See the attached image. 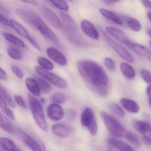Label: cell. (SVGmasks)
<instances>
[{"label":"cell","mask_w":151,"mask_h":151,"mask_svg":"<svg viewBox=\"0 0 151 151\" xmlns=\"http://www.w3.org/2000/svg\"><path fill=\"white\" fill-rule=\"evenodd\" d=\"M147 16L148 17V19L151 22V12H148L147 13Z\"/></svg>","instance_id":"obj_49"},{"label":"cell","mask_w":151,"mask_h":151,"mask_svg":"<svg viewBox=\"0 0 151 151\" xmlns=\"http://www.w3.org/2000/svg\"><path fill=\"white\" fill-rule=\"evenodd\" d=\"M50 2L54 6L63 11H68L69 6L66 1H51Z\"/></svg>","instance_id":"obj_34"},{"label":"cell","mask_w":151,"mask_h":151,"mask_svg":"<svg viewBox=\"0 0 151 151\" xmlns=\"http://www.w3.org/2000/svg\"><path fill=\"white\" fill-rule=\"evenodd\" d=\"M141 77L145 82L148 83H151V73L148 70H141L140 72Z\"/></svg>","instance_id":"obj_38"},{"label":"cell","mask_w":151,"mask_h":151,"mask_svg":"<svg viewBox=\"0 0 151 151\" xmlns=\"http://www.w3.org/2000/svg\"><path fill=\"white\" fill-rule=\"evenodd\" d=\"M106 30L108 34L111 35L115 39L127 46L128 47H129L132 44V42L130 40L129 37L121 30L110 26L106 27Z\"/></svg>","instance_id":"obj_11"},{"label":"cell","mask_w":151,"mask_h":151,"mask_svg":"<svg viewBox=\"0 0 151 151\" xmlns=\"http://www.w3.org/2000/svg\"><path fill=\"white\" fill-rule=\"evenodd\" d=\"M16 13L18 16L32 27L34 26L37 18L39 17L34 10L26 8L17 9Z\"/></svg>","instance_id":"obj_12"},{"label":"cell","mask_w":151,"mask_h":151,"mask_svg":"<svg viewBox=\"0 0 151 151\" xmlns=\"http://www.w3.org/2000/svg\"><path fill=\"white\" fill-rule=\"evenodd\" d=\"M18 135L24 144L32 151H43L40 145L25 132L19 131Z\"/></svg>","instance_id":"obj_14"},{"label":"cell","mask_w":151,"mask_h":151,"mask_svg":"<svg viewBox=\"0 0 151 151\" xmlns=\"http://www.w3.org/2000/svg\"><path fill=\"white\" fill-rule=\"evenodd\" d=\"M107 141L109 145L114 147L120 151H137L129 145L114 138H109Z\"/></svg>","instance_id":"obj_17"},{"label":"cell","mask_w":151,"mask_h":151,"mask_svg":"<svg viewBox=\"0 0 151 151\" xmlns=\"http://www.w3.org/2000/svg\"><path fill=\"white\" fill-rule=\"evenodd\" d=\"M25 84L28 90L32 95L36 97L40 96L41 91L36 79L32 78H28L25 80Z\"/></svg>","instance_id":"obj_20"},{"label":"cell","mask_w":151,"mask_h":151,"mask_svg":"<svg viewBox=\"0 0 151 151\" xmlns=\"http://www.w3.org/2000/svg\"><path fill=\"white\" fill-rule=\"evenodd\" d=\"M100 114L111 135L114 137L126 138L129 132L124 128L117 119L104 111H101Z\"/></svg>","instance_id":"obj_2"},{"label":"cell","mask_w":151,"mask_h":151,"mask_svg":"<svg viewBox=\"0 0 151 151\" xmlns=\"http://www.w3.org/2000/svg\"><path fill=\"white\" fill-rule=\"evenodd\" d=\"M120 102L122 106L130 113H137L139 111L138 104L134 101L123 98L121 99Z\"/></svg>","instance_id":"obj_21"},{"label":"cell","mask_w":151,"mask_h":151,"mask_svg":"<svg viewBox=\"0 0 151 151\" xmlns=\"http://www.w3.org/2000/svg\"><path fill=\"white\" fill-rule=\"evenodd\" d=\"M35 69L38 75L52 83L56 87L61 89H65L68 86L67 81L58 75L39 66H36Z\"/></svg>","instance_id":"obj_5"},{"label":"cell","mask_w":151,"mask_h":151,"mask_svg":"<svg viewBox=\"0 0 151 151\" xmlns=\"http://www.w3.org/2000/svg\"><path fill=\"white\" fill-rule=\"evenodd\" d=\"M149 104H150V106H151V97L149 99Z\"/></svg>","instance_id":"obj_52"},{"label":"cell","mask_w":151,"mask_h":151,"mask_svg":"<svg viewBox=\"0 0 151 151\" xmlns=\"http://www.w3.org/2000/svg\"><path fill=\"white\" fill-rule=\"evenodd\" d=\"M99 12L103 16L113 22L120 25L123 24V22L121 17L112 11L105 9H100Z\"/></svg>","instance_id":"obj_22"},{"label":"cell","mask_w":151,"mask_h":151,"mask_svg":"<svg viewBox=\"0 0 151 151\" xmlns=\"http://www.w3.org/2000/svg\"><path fill=\"white\" fill-rule=\"evenodd\" d=\"M126 24L128 27L133 31L138 32L142 28L141 24L139 21L133 17H124Z\"/></svg>","instance_id":"obj_27"},{"label":"cell","mask_w":151,"mask_h":151,"mask_svg":"<svg viewBox=\"0 0 151 151\" xmlns=\"http://www.w3.org/2000/svg\"><path fill=\"white\" fill-rule=\"evenodd\" d=\"M76 112L73 109H69L67 110V117L69 120H72L76 117Z\"/></svg>","instance_id":"obj_42"},{"label":"cell","mask_w":151,"mask_h":151,"mask_svg":"<svg viewBox=\"0 0 151 151\" xmlns=\"http://www.w3.org/2000/svg\"><path fill=\"white\" fill-rule=\"evenodd\" d=\"M52 100L55 103H63L65 101V97L64 94L60 93H54L52 97Z\"/></svg>","instance_id":"obj_36"},{"label":"cell","mask_w":151,"mask_h":151,"mask_svg":"<svg viewBox=\"0 0 151 151\" xmlns=\"http://www.w3.org/2000/svg\"><path fill=\"white\" fill-rule=\"evenodd\" d=\"M104 64L109 70L113 71L116 69V63L114 60L109 57H106L104 59Z\"/></svg>","instance_id":"obj_35"},{"label":"cell","mask_w":151,"mask_h":151,"mask_svg":"<svg viewBox=\"0 0 151 151\" xmlns=\"http://www.w3.org/2000/svg\"><path fill=\"white\" fill-rule=\"evenodd\" d=\"M146 93L149 99L151 97V83L149 84L146 88Z\"/></svg>","instance_id":"obj_45"},{"label":"cell","mask_w":151,"mask_h":151,"mask_svg":"<svg viewBox=\"0 0 151 151\" xmlns=\"http://www.w3.org/2000/svg\"><path fill=\"white\" fill-rule=\"evenodd\" d=\"M36 80L38 83L40 91L43 93L47 94L50 92L52 90V87L50 84L47 82L44 78L37 76H35Z\"/></svg>","instance_id":"obj_29"},{"label":"cell","mask_w":151,"mask_h":151,"mask_svg":"<svg viewBox=\"0 0 151 151\" xmlns=\"http://www.w3.org/2000/svg\"><path fill=\"white\" fill-rule=\"evenodd\" d=\"M4 37L10 43L14 44V45L20 47H25V45L22 40L14 36L10 33L8 32H3L2 33Z\"/></svg>","instance_id":"obj_28"},{"label":"cell","mask_w":151,"mask_h":151,"mask_svg":"<svg viewBox=\"0 0 151 151\" xmlns=\"http://www.w3.org/2000/svg\"><path fill=\"white\" fill-rule=\"evenodd\" d=\"M81 28L87 37L94 40H98L99 37V32L94 25L90 21L83 20L81 22Z\"/></svg>","instance_id":"obj_13"},{"label":"cell","mask_w":151,"mask_h":151,"mask_svg":"<svg viewBox=\"0 0 151 151\" xmlns=\"http://www.w3.org/2000/svg\"><path fill=\"white\" fill-rule=\"evenodd\" d=\"M11 27L20 36L27 40L36 49L41 50L40 46L37 42L31 36L29 32L21 24L17 21L11 20Z\"/></svg>","instance_id":"obj_9"},{"label":"cell","mask_w":151,"mask_h":151,"mask_svg":"<svg viewBox=\"0 0 151 151\" xmlns=\"http://www.w3.org/2000/svg\"><path fill=\"white\" fill-rule=\"evenodd\" d=\"M0 18H1V22L3 25L7 26V27H11V20L8 19L6 17L3 15L2 14H1Z\"/></svg>","instance_id":"obj_41"},{"label":"cell","mask_w":151,"mask_h":151,"mask_svg":"<svg viewBox=\"0 0 151 151\" xmlns=\"http://www.w3.org/2000/svg\"><path fill=\"white\" fill-rule=\"evenodd\" d=\"M129 48L133 50L139 56L146 59H151V52L149 49L140 44L133 43L131 45Z\"/></svg>","instance_id":"obj_19"},{"label":"cell","mask_w":151,"mask_h":151,"mask_svg":"<svg viewBox=\"0 0 151 151\" xmlns=\"http://www.w3.org/2000/svg\"><path fill=\"white\" fill-rule=\"evenodd\" d=\"M40 10L42 15L50 24L57 29L63 28L62 22L51 9L42 5L40 6Z\"/></svg>","instance_id":"obj_10"},{"label":"cell","mask_w":151,"mask_h":151,"mask_svg":"<svg viewBox=\"0 0 151 151\" xmlns=\"http://www.w3.org/2000/svg\"><path fill=\"white\" fill-rule=\"evenodd\" d=\"M8 54L12 59L15 60H21L23 59V54L21 50L14 47L11 46L7 49Z\"/></svg>","instance_id":"obj_31"},{"label":"cell","mask_w":151,"mask_h":151,"mask_svg":"<svg viewBox=\"0 0 151 151\" xmlns=\"http://www.w3.org/2000/svg\"><path fill=\"white\" fill-rule=\"evenodd\" d=\"M103 2L104 3H106V4L107 5H109V6H112V5H114L116 2H119L118 1H104Z\"/></svg>","instance_id":"obj_46"},{"label":"cell","mask_w":151,"mask_h":151,"mask_svg":"<svg viewBox=\"0 0 151 151\" xmlns=\"http://www.w3.org/2000/svg\"><path fill=\"white\" fill-rule=\"evenodd\" d=\"M120 69L124 76L129 79H132L135 77L136 73L133 68L126 63H122L120 65Z\"/></svg>","instance_id":"obj_24"},{"label":"cell","mask_w":151,"mask_h":151,"mask_svg":"<svg viewBox=\"0 0 151 151\" xmlns=\"http://www.w3.org/2000/svg\"><path fill=\"white\" fill-rule=\"evenodd\" d=\"M47 55L56 63L60 66L67 65V60L66 57L60 52L52 47H49L46 50Z\"/></svg>","instance_id":"obj_15"},{"label":"cell","mask_w":151,"mask_h":151,"mask_svg":"<svg viewBox=\"0 0 151 151\" xmlns=\"http://www.w3.org/2000/svg\"><path fill=\"white\" fill-rule=\"evenodd\" d=\"M33 27L36 28L48 41L55 43L58 42V38L56 35L40 17L36 20Z\"/></svg>","instance_id":"obj_7"},{"label":"cell","mask_w":151,"mask_h":151,"mask_svg":"<svg viewBox=\"0 0 151 151\" xmlns=\"http://www.w3.org/2000/svg\"><path fill=\"white\" fill-rule=\"evenodd\" d=\"M1 151H6V150H4V149H3V148H1Z\"/></svg>","instance_id":"obj_53"},{"label":"cell","mask_w":151,"mask_h":151,"mask_svg":"<svg viewBox=\"0 0 151 151\" xmlns=\"http://www.w3.org/2000/svg\"><path fill=\"white\" fill-rule=\"evenodd\" d=\"M15 100L17 104L21 107L23 108H27V105L24 99L21 96L16 95L15 96Z\"/></svg>","instance_id":"obj_40"},{"label":"cell","mask_w":151,"mask_h":151,"mask_svg":"<svg viewBox=\"0 0 151 151\" xmlns=\"http://www.w3.org/2000/svg\"><path fill=\"white\" fill-rule=\"evenodd\" d=\"M147 33L149 36L151 37V28H149L147 30Z\"/></svg>","instance_id":"obj_50"},{"label":"cell","mask_w":151,"mask_h":151,"mask_svg":"<svg viewBox=\"0 0 151 151\" xmlns=\"http://www.w3.org/2000/svg\"><path fill=\"white\" fill-rule=\"evenodd\" d=\"M101 32L106 42L118 54V55L128 62L130 63H133L134 59L132 55L124 47L113 40L103 31H101Z\"/></svg>","instance_id":"obj_6"},{"label":"cell","mask_w":151,"mask_h":151,"mask_svg":"<svg viewBox=\"0 0 151 151\" xmlns=\"http://www.w3.org/2000/svg\"><path fill=\"white\" fill-rule=\"evenodd\" d=\"M145 119L146 120V122H148L151 126V118L148 116L146 115V116Z\"/></svg>","instance_id":"obj_48"},{"label":"cell","mask_w":151,"mask_h":151,"mask_svg":"<svg viewBox=\"0 0 151 151\" xmlns=\"http://www.w3.org/2000/svg\"><path fill=\"white\" fill-rule=\"evenodd\" d=\"M48 117L54 121H59L63 117L64 112L61 106L56 104H52L47 109Z\"/></svg>","instance_id":"obj_16"},{"label":"cell","mask_w":151,"mask_h":151,"mask_svg":"<svg viewBox=\"0 0 151 151\" xmlns=\"http://www.w3.org/2000/svg\"><path fill=\"white\" fill-rule=\"evenodd\" d=\"M11 69L17 77L19 78H23L24 76L23 71L18 66L15 65H12L11 66Z\"/></svg>","instance_id":"obj_37"},{"label":"cell","mask_w":151,"mask_h":151,"mask_svg":"<svg viewBox=\"0 0 151 151\" xmlns=\"http://www.w3.org/2000/svg\"><path fill=\"white\" fill-rule=\"evenodd\" d=\"M109 109L110 111L115 115L120 117L123 118L125 116V114L122 108L115 103H112L109 105Z\"/></svg>","instance_id":"obj_33"},{"label":"cell","mask_w":151,"mask_h":151,"mask_svg":"<svg viewBox=\"0 0 151 151\" xmlns=\"http://www.w3.org/2000/svg\"><path fill=\"white\" fill-rule=\"evenodd\" d=\"M80 76L94 91L102 96L107 94L109 78L103 69L97 63L82 60L77 63Z\"/></svg>","instance_id":"obj_1"},{"label":"cell","mask_w":151,"mask_h":151,"mask_svg":"<svg viewBox=\"0 0 151 151\" xmlns=\"http://www.w3.org/2000/svg\"><path fill=\"white\" fill-rule=\"evenodd\" d=\"M81 123L92 136L97 135L98 125L93 112L91 109L86 108L83 111L81 116Z\"/></svg>","instance_id":"obj_4"},{"label":"cell","mask_w":151,"mask_h":151,"mask_svg":"<svg viewBox=\"0 0 151 151\" xmlns=\"http://www.w3.org/2000/svg\"><path fill=\"white\" fill-rule=\"evenodd\" d=\"M126 139L128 140H129L130 142H131L133 145L137 146H139V145H140L139 140L131 132H129Z\"/></svg>","instance_id":"obj_39"},{"label":"cell","mask_w":151,"mask_h":151,"mask_svg":"<svg viewBox=\"0 0 151 151\" xmlns=\"http://www.w3.org/2000/svg\"><path fill=\"white\" fill-rule=\"evenodd\" d=\"M7 78V76L6 73L4 70L1 68V70H0V78L1 80H6Z\"/></svg>","instance_id":"obj_43"},{"label":"cell","mask_w":151,"mask_h":151,"mask_svg":"<svg viewBox=\"0 0 151 151\" xmlns=\"http://www.w3.org/2000/svg\"><path fill=\"white\" fill-rule=\"evenodd\" d=\"M134 129L142 136L145 142L151 145V126L147 122L135 121L133 123Z\"/></svg>","instance_id":"obj_8"},{"label":"cell","mask_w":151,"mask_h":151,"mask_svg":"<svg viewBox=\"0 0 151 151\" xmlns=\"http://www.w3.org/2000/svg\"><path fill=\"white\" fill-rule=\"evenodd\" d=\"M0 97H1L4 99L6 103L9 106L12 108L16 107L15 103L11 95L6 89L1 84L0 85Z\"/></svg>","instance_id":"obj_26"},{"label":"cell","mask_w":151,"mask_h":151,"mask_svg":"<svg viewBox=\"0 0 151 151\" xmlns=\"http://www.w3.org/2000/svg\"><path fill=\"white\" fill-rule=\"evenodd\" d=\"M108 151H114V150H113V149L110 148V147H109L108 149Z\"/></svg>","instance_id":"obj_51"},{"label":"cell","mask_w":151,"mask_h":151,"mask_svg":"<svg viewBox=\"0 0 151 151\" xmlns=\"http://www.w3.org/2000/svg\"><path fill=\"white\" fill-rule=\"evenodd\" d=\"M0 126L1 129L9 133H12L14 132L13 124L1 113L0 115Z\"/></svg>","instance_id":"obj_25"},{"label":"cell","mask_w":151,"mask_h":151,"mask_svg":"<svg viewBox=\"0 0 151 151\" xmlns=\"http://www.w3.org/2000/svg\"><path fill=\"white\" fill-rule=\"evenodd\" d=\"M37 62L41 67L45 69L52 70L54 68L53 63L45 57H39L37 59Z\"/></svg>","instance_id":"obj_32"},{"label":"cell","mask_w":151,"mask_h":151,"mask_svg":"<svg viewBox=\"0 0 151 151\" xmlns=\"http://www.w3.org/2000/svg\"><path fill=\"white\" fill-rule=\"evenodd\" d=\"M150 46H151V41H150Z\"/></svg>","instance_id":"obj_54"},{"label":"cell","mask_w":151,"mask_h":151,"mask_svg":"<svg viewBox=\"0 0 151 151\" xmlns=\"http://www.w3.org/2000/svg\"><path fill=\"white\" fill-rule=\"evenodd\" d=\"M28 99L34 120L42 130L47 131V124L41 103L37 98L31 94H28Z\"/></svg>","instance_id":"obj_3"},{"label":"cell","mask_w":151,"mask_h":151,"mask_svg":"<svg viewBox=\"0 0 151 151\" xmlns=\"http://www.w3.org/2000/svg\"><path fill=\"white\" fill-rule=\"evenodd\" d=\"M23 1L25 3H29V4L34 5V6H37L38 5L37 1Z\"/></svg>","instance_id":"obj_47"},{"label":"cell","mask_w":151,"mask_h":151,"mask_svg":"<svg viewBox=\"0 0 151 151\" xmlns=\"http://www.w3.org/2000/svg\"><path fill=\"white\" fill-rule=\"evenodd\" d=\"M52 131L54 134L56 136L60 137H65L71 134L72 129L67 125L57 124L53 126Z\"/></svg>","instance_id":"obj_18"},{"label":"cell","mask_w":151,"mask_h":151,"mask_svg":"<svg viewBox=\"0 0 151 151\" xmlns=\"http://www.w3.org/2000/svg\"><path fill=\"white\" fill-rule=\"evenodd\" d=\"M142 4L144 5V6L146 8L148 9H151V2L149 1H142Z\"/></svg>","instance_id":"obj_44"},{"label":"cell","mask_w":151,"mask_h":151,"mask_svg":"<svg viewBox=\"0 0 151 151\" xmlns=\"http://www.w3.org/2000/svg\"><path fill=\"white\" fill-rule=\"evenodd\" d=\"M0 143L1 148L7 151H22L14 143L9 139L1 137Z\"/></svg>","instance_id":"obj_23"},{"label":"cell","mask_w":151,"mask_h":151,"mask_svg":"<svg viewBox=\"0 0 151 151\" xmlns=\"http://www.w3.org/2000/svg\"><path fill=\"white\" fill-rule=\"evenodd\" d=\"M0 107L2 112L9 118L11 120H14V114L13 111L7 106L6 103L1 97H0Z\"/></svg>","instance_id":"obj_30"}]
</instances>
